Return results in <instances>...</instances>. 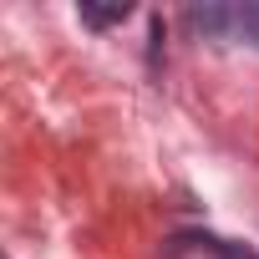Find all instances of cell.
Returning <instances> with one entry per match:
<instances>
[{
	"instance_id": "obj_1",
	"label": "cell",
	"mask_w": 259,
	"mask_h": 259,
	"mask_svg": "<svg viewBox=\"0 0 259 259\" xmlns=\"http://www.w3.org/2000/svg\"><path fill=\"white\" fill-rule=\"evenodd\" d=\"M127 16H133V6L127 0H117V6H81V21L92 31H107V26H122Z\"/></svg>"
},
{
	"instance_id": "obj_3",
	"label": "cell",
	"mask_w": 259,
	"mask_h": 259,
	"mask_svg": "<svg viewBox=\"0 0 259 259\" xmlns=\"http://www.w3.org/2000/svg\"><path fill=\"white\" fill-rule=\"evenodd\" d=\"M229 31L259 46V6H229Z\"/></svg>"
},
{
	"instance_id": "obj_2",
	"label": "cell",
	"mask_w": 259,
	"mask_h": 259,
	"mask_svg": "<svg viewBox=\"0 0 259 259\" xmlns=\"http://www.w3.org/2000/svg\"><path fill=\"white\" fill-rule=\"evenodd\" d=\"M178 244H198V249H208V254H219V259H259L254 249L229 244V239H213V234H188V239H178Z\"/></svg>"
}]
</instances>
